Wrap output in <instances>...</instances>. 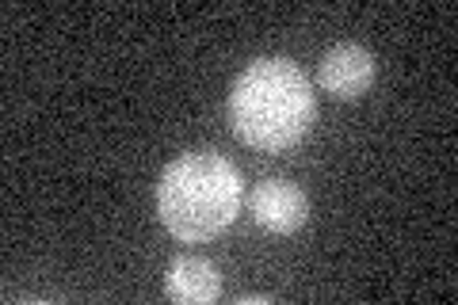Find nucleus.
I'll list each match as a JSON object with an SVG mask.
<instances>
[{"label": "nucleus", "mask_w": 458, "mask_h": 305, "mask_svg": "<svg viewBox=\"0 0 458 305\" xmlns=\"http://www.w3.org/2000/svg\"><path fill=\"white\" fill-rule=\"evenodd\" d=\"M318 99L291 57H260L233 80L229 123L252 149L283 153L306 138Z\"/></svg>", "instance_id": "1"}, {"label": "nucleus", "mask_w": 458, "mask_h": 305, "mask_svg": "<svg viewBox=\"0 0 458 305\" xmlns=\"http://www.w3.org/2000/svg\"><path fill=\"white\" fill-rule=\"evenodd\" d=\"M245 199V183L222 153H183L157 183V210L172 237L210 241L233 225Z\"/></svg>", "instance_id": "2"}, {"label": "nucleus", "mask_w": 458, "mask_h": 305, "mask_svg": "<svg viewBox=\"0 0 458 305\" xmlns=\"http://www.w3.org/2000/svg\"><path fill=\"white\" fill-rule=\"evenodd\" d=\"M310 214V199L298 183L271 176L252 191V217L271 233H294Z\"/></svg>", "instance_id": "3"}, {"label": "nucleus", "mask_w": 458, "mask_h": 305, "mask_svg": "<svg viewBox=\"0 0 458 305\" xmlns=\"http://www.w3.org/2000/svg\"><path fill=\"white\" fill-rule=\"evenodd\" d=\"M375 84V57L360 42H340L321 57V89L333 99H360Z\"/></svg>", "instance_id": "4"}, {"label": "nucleus", "mask_w": 458, "mask_h": 305, "mask_svg": "<svg viewBox=\"0 0 458 305\" xmlns=\"http://www.w3.org/2000/svg\"><path fill=\"white\" fill-rule=\"evenodd\" d=\"M165 294L176 305H207L222 294V275L203 256H180L165 275Z\"/></svg>", "instance_id": "5"}]
</instances>
